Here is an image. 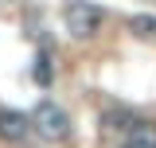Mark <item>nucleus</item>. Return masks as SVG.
<instances>
[{"label":"nucleus","instance_id":"f257e3e1","mask_svg":"<svg viewBox=\"0 0 156 148\" xmlns=\"http://www.w3.org/2000/svg\"><path fill=\"white\" fill-rule=\"evenodd\" d=\"M27 121H31V132L51 140V144H62L70 136V113L62 105H55V101H39L35 109L27 113Z\"/></svg>","mask_w":156,"mask_h":148},{"label":"nucleus","instance_id":"f03ea898","mask_svg":"<svg viewBox=\"0 0 156 148\" xmlns=\"http://www.w3.org/2000/svg\"><path fill=\"white\" fill-rule=\"evenodd\" d=\"M62 23L74 39H94L101 31V23H105V12L98 4H86V0H70L62 8Z\"/></svg>","mask_w":156,"mask_h":148},{"label":"nucleus","instance_id":"7ed1b4c3","mask_svg":"<svg viewBox=\"0 0 156 148\" xmlns=\"http://www.w3.org/2000/svg\"><path fill=\"white\" fill-rule=\"evenodd\" d=\"M31 136V121H27V113L20 109H0V140H8V144H23Z\"/></svg>","mask_w":156,"mask_h":148},{"label":"nucleus","instance_id":"20e7f679","mask_svg":"<svg viewBox=\"0 0 156 148\" xmlns=\"http://www.w3.org/2000/svg\"><path fill=\"white\" fill-rule=\"evenodd\" d=\"M136 125H140V117L129 113V109H105V113H101V132H105V136H117V132L129 136Z\"/></svg>","mask_w":156,"mask_h":148},{"label":"nucleus","instance_id":"39448f33","mask_svg":"<svg viewBox=\"0 0 156 148\" xmlns=\"http://www.w3.org/2000/svg\"><path fill=\"white\" fill-rule=\"evenodd\" d=\"M125 148H156V125L152 121H140V125L125 136Z\"/></svg>","mask_w":156,"mask_h":148},{"label":"nucleus","instance_id":"423d86ee","mask_svg":"<svg viewBox=\"0 0 156 148\" xmlns=\"http://www.w3.org/2000/svg\"><path fill=\"white\" fill-rule=\"evenodd\" d=\"M129 27H133V35H140V39H156V16H133Z\"/></svg>","mask_w":156,"mask_h":148},{"label":"nucleus","instance_id":"0eeeda50","mask_svg":"<svg viewBox=\"0 0 156 148\" xmlns=\"http://www.w3.org/2000/svg\"><path fill=\"white\" fill-rule=\"evenodd\" d=\"M35 82L39 86H51V62H47V55L35 58Z\"/></svg>","mask_w":156,"mask_h":148}]
</instances>
